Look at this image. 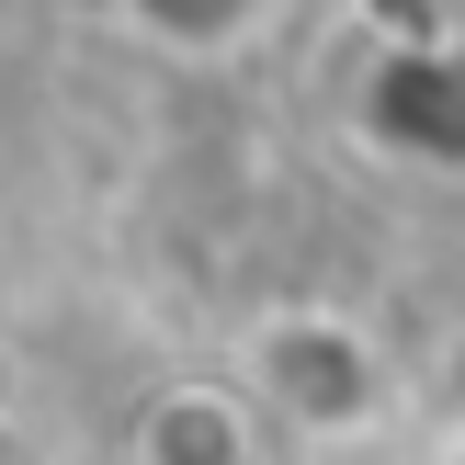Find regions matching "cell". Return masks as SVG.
Returning <instances> with one entry per match:
<instances>
[{"label": "cell", "instance_id": "6da1fadb", "mask_svg": "<svg viewBox=\"0 0 465 465\" xmlns=\"http://www.w3.org/2000/svg\"><path fill=\"white\" fill-rule=\"evenodd\" d=\"M239 386L262 398V420L307 454H363L398 431V352L363 307L330 295H272L239 330Z\"/></svg>", "mask_w": 465, "mask_h": 465}, {"label": "cell", "instance_id": "7a4b0ae2", "mask_svg": "<svg viewBox=\"0 0 465 465\" xmlns=\"http://www.w3.org/2000/svg\"><path fill=\"white\" fill-rule=\"evenodd\" d=\"M443 103H465V35H409L352 68L341 136H363V159L398 182H465V125H443Z\"/></svg>", "mask_w": 465, "mask_h": 465}, {"label": "cell", "instance_id": "3957f363", "mask_svg": "<svg viewBox=\"0 0 465 465\" xmlns=\"http://www.w3.org/2000/svg\"><path fill=\"white\" fill-rule=\"evenodd\" d=\"M272 443L284 431L262 420V398L239 375H171L125 420V465H272Z\"/></svg>", "mask_w": 465, "mask_h": 465}, {"label": "cell", "instance_id": "277c9868", "mask_svg": "<svg viewBox=\"0 0 465 465\" xmlns=\"http://www.w3.org/2000/svg\"><path fill=\"white\" fill-rule=\"evenodd\" d=\"M136 45H159L171 68H227L284 23V0H103Z\"/></svg>", "mask_w": 465, "mask_h": 465}]
</instances>
